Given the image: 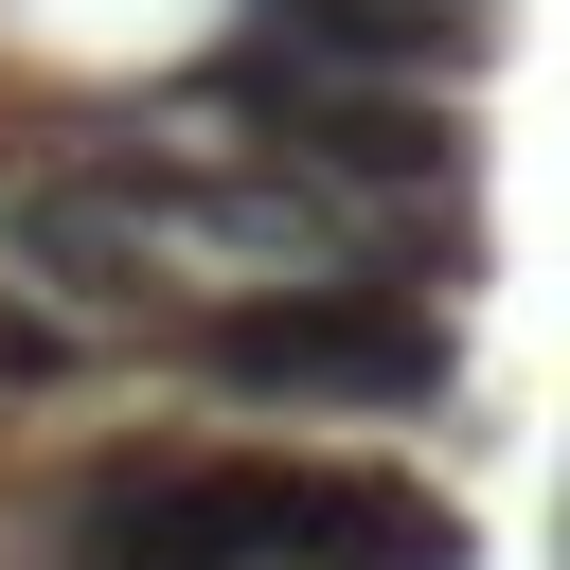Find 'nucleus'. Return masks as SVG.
Instances as JSON below:
<instances>
[{
	"instance_id": "nucleus-1",
	"label": "nucleus",
	"mask_w": 570,
	"mask_h": 570,
	"mask_svg": "<svg viewBox=\"0 0 570 570\" xmlns=\"http://www.w3.org/2000/svg\"><path fill=\"white\" fill-rule=\"evenodd\" d=\"M53 570H463V499H428L410 463L142 445L53 499Z\"/></svg>"
},
{
	"instance_id": "nucleus-2",
	"label": "nucleus",
	"mask_w": 570,
	"mask_h": 570,
	"mask_svg": "<svg viewBox=\"0 0 570 570\" xmlns=\"http://www.w3.org/2000/svg\"><path fill=\"white\" fill-rule=\"evenodd\" d=\"M232 160H267V178H303V196H356V214H445L463 196V125H445V89H392V71H321V53H267V36H232V53H196V89H178Z\"/></svg>"
},
{
	"instance_id": "nucleus-3",
	"label": "nucleus",
	"mask_w": 570,
	"mask_h": 570,
	"mask_svg": "<svg viewBox=\"0 0 570 570\" xmlns=\"http://www.w3.org/2000/svg\"><path fill=\"white\" fill-rule=\"evenodd\" d=\"M178 374L232 410H445L463 338L428 285H232L178 321Z\"/></svg>"
},
{
	"instance_id": "nucleus-4",
	"label": "nucleus",
	"mask_w": 570,
	"mask_h": 570,
	"mask_svg": "<svg viewBox=\"0 0 570 570\" xmlns=\"http://www.w3.org/2000/svg\"><path fill=\"white\" fill-rule=\"evenodd\" d=\"M0 267L36 303H142V267H160V142H53L36 178H0Z\"/></svg>"
},
{
	"instance_id": "nucleus-5",
	"label": "nucleus",
	"mask_w": 570,
	"mask_h": 570,
	"mask_svg": "<svg viewBox=\"0 0 570 570\" xmlns=\"http://www.w3.org/2000/svg\"><path fill=\"white\" fill-rule=\"evenodd\" d=\"M267 53H321V71H392V89H445L481 53V0H249Z\"/></svg>"
}]
</instances>
